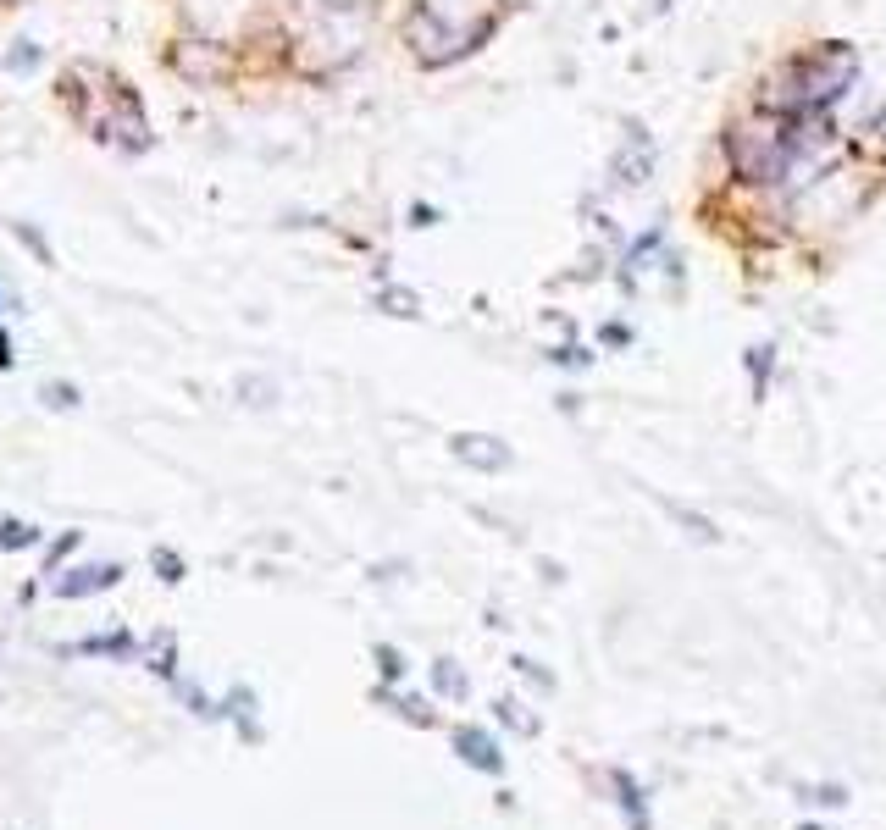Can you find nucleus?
I'll return each mask as SVG.
<instances>
[{
	"label": "nucleus",
	"instance_id": "a211bd4d",
	"mask_svg": "<svg viewBox=\"0 0 886 830\" xmlns=\"http://www.w3.org/2000/svg\"><path fill=\"white\" fill-rule=\"evenodd\" d=\"M0 366H12V344L6 338H0Z\"/></svg>",
	"mask_w": 886,
	"mask_h": 830
},
{
	"label": "nucleus",
	"instance_id": "f257e3e1",
	"mask_svg": "<svg viewBox=\"0 0 886 830\" xmlns=\"http://www.w3.org/2000/svg\"><path fill=\"white\" fill-rule=\"evenodd\" d=\"M726 150H731V166H737L743 178L770 183V178H781V166L792 161V133H787L781 117H748V122L731 128Z\"/></svg>",
	"mask_w": 886,
	"mask_h": 830
},
{
	"label": "nucleus",
	"instance_id": "0eeeda50",
	"mask_svg": "<svg viewBox=\"0 0 886 830\" xmlns=\"http://www.w3.org/2000/svg\"><path fill=\"white\" fill-rule=\"evenodd\" d=\"M432 687H438L443 698H455V703H460V698L471 692V681H466V670H460L455 659H438V664H432Z\"/></svg>",
	"mask_w": 886,
	"mask_h": 830
},
{
	"label": "nucleus",
	"instance_id": "423d86ee",
	"mask_svg": "<svg viewBox=\"0 0 886 830\" xmlns=\"http://www.w3.org/2000/svg\"><path fill=\"white\" fill-rule=\"evenodd\" d=\"M610 781H615V792H621V797H615V803H621L626 825H632V830H654V819H648V797H643V786H637V781H632V775H626V770H615Z\"/></svg>",
	"mask_w": 886,
	"mask_h": 830
},
{
	"label": "nucleus",
	"instance_id": "20e7f679",
	"mask_svg": "<svg viewBox=\"0 0 886 830\" xmlns=\"http://www.w3.org/2000/svg\"><path fill=\"white\" fill-rule=\"evenodd\" d=\"M455 753L471 764V770H482V775H504V753H499V742H493L482 725H460V731H455Z\"/></svg>",
	"mask_w": 886,
	"mask_h": 830
},
{
	"label": "nucleus",
	"instance_id": "ddd939ff",
	"mask_svg": "<svg viewBox=\"0 0 886 830\" xmlns=\"http://www.w3.org/2000/svg\"><path fill=\"white\" fill-rule=\"evenodd\" d=\"M515 670H521V676H527V681H538L543 692H554V676H549V670H543V664H532V659H515Z\"/></svg>",
	"mask_w": 886,
	"mask_h": 830
},
{
	"label": "nucleus",
	"instance_id": "4468645a",
	"mask_svg": "<svg viewBox=\"0 0 886 830\" xmlns=\"http://www.w3.org/2000/svg\"><path fill=\"white\" fill-rule=\"evenodd\" d=\"M388 316H416V294H383Z\"/></svg>",
	"mask_w": 886,
	"mask_h": 830
},
{
	"label": "nucleus",
	"instance_id": "6e6552de",
	"mask_svg": "<svg viewBox=\"0 0 886 830\" xmlns=\"http://www.w3.org/2000/svg\"><path fill=\"white\" fill-rule=\"evenodd\" d=\"M493 709H499V720L510 725L515 736H538V714H527V703H521V698H499Z\"/></svg>",
	"mask_w": 886,
	"mask_h": 830
},
{
	"label": "nucleus",
	"instance_id": "2eb2a0df",
	"mask_svg": "<svg viewBox=\"0 0 886 830\" xmlns=\"http://www.w3.org/2000/svg\"><path fill=\"white\" fill-rule=\"evenodd\" d=\"M50 404H56V410H72L78 399H72V388H67V382H56V388H50Z\"/></svg>",
	"mask_w": 886,
	"mask_h": 830
},
{
	"label": "nucleus",
	"instance_id": "7ed1b4c3",
	"mask_svg": "<svg viewBox=\"0 0 886 830\" xmlns=\"http://www.w3.org/2000/svg\"><path fill=\"white\" fill-rule=\"evenodd\" d=\"M488 6H493V0H421V12H427L432 23H443L449 34H460V39L477 34V28H482L477 17L488 12Z\"/></svg>",
	"mask_w": 886,
	"mask_h": 830
},
{
	"label": "nucleus",
	"instance_id": "9b49d317",
	"mask_svg": "<svg viewBox=\"0 0 886 830\" xmlns=\"http://www.w3.org/2000/svg\"><path fill=\"white\" fill-rule=\"evenodd\" d=\"M377 664H383V676H388V681H399V676H405V653H399V648H388V642L377 648Z\"/></svg>",
	"mask_w": 886,
	"mask_h": 830
},
{
	"label": "nucleus",
	"instance_id": "9d476101",
	"mask_svg": "<svg viewBox=\"0 0 886 830\" xmlns=\"http://www.w3.org/2000/svg\"><path fill=\"white\" fill-rule=\"evenodd\" d=\"M648 178V144L637 155H621V161H615V183H643Z\"/></svg>",
	"mask_w": 886,
	"mask_h": 830
},
{
	"label": "nucleus",
	"instance_id": "dca6fc26",
	"mask_svg": "<svg viewBox=\"0 0 886 830\" xmlns=\"http://www.w3.org/2000/svg\"><path fill=\"white\" fill-rule=\"evenodd\" d=\"M156 565H161V570H167V581H178V576H183V565H178V559H172V554H167V548H161V554H156Z\"/></svg>",
	"mask_w": 886,
	"mask_h": 830
},
{
	"label": "nucleus",
	"instance_id": "f8f14e48",
	"mask_svg": "<svg viewBox=\"0 0 886 830\" xmlns=\"http://www.w3.org/2000/svg\"><path fill=\"white\" fill-rule=\"evenodd\" d=\"M770 355H776V349H770V344H754V349H748V371H754L759 382L770 377Z\"/></svg>",
	"mask_w": 886,
	"mask_h": 830
},
{
	"label": "nucleus",
	"instance_id": "f03ea898",
	"mask_svg": "<svg viewBox=\"0 0 886 830\" xmlns=\"http://www.w3.org/2000/svg\"><path fill=\"white\" fill-rule=\"evenodd\" d=\"M853 50L848 45H826V50H815V56H803L798 67V106H826V100H837L842 89H848V78H853Z\"/></svg>",
	"mask_w": 886,
	"mask_h": 830
},
{
	"label": "nucleus",
	"instance_id": "6ab92c4d",
	"mask_svg": "<svg viewBox=\"0 0 886 830\" xmlns=\"http://www.w3.org/2000/svg\"><path fill=\"white\" fill-rule=\"evenodd\" d=\"M798 830H820V825H798Z\"/></svg>",
	"mask_w": 886,
	"mask_h": 830
},
{
	"label": "nucleus",
	"instance_id": "f3484780",
	"mask_svg": "<svg viewBox=\"0 0 886 830\" xmlns=\"http://www.w3.org/2000/svg\"><path fill=\"white\" fill-rule=\"evenodd\" d=\"M554 360H560V366H582V360H587V349H576V344H571V349H560Z\"/></svg>",
	"mask_w": 886,
	"mask_h": 830
},
{
	"label": "nucleus",
	"instance_id": "39448f33",
	"mask_svg": "<svg viewBox=\"0 0 886 830\" xmlns=\"http://www.w3.org/2000/svg\"><path fill=\"white\" fill-rule=\"evenodd\" d=\"M455 460L477 465V471H504V465H510V449H504L499 438H488V432H460V438H455Z\"/></svg>",
	"mask_w": 886,
	"mask_h": 830
},
{
	"label": "nucleus",
	"instance_id": "1a4fd4ad",
	"mask_svg": "<svg viewBox=\"0 0 886 830\" xmlns=\"http://www.w3.org/2000/svg\"><path fill=\"white\" fill-rule=\"evenodd\" d=\"M803 803H815V808H842V803H853L848 797V786H803Z\"/></svg>",
	"mask_w": 886,
	"mask_h": 830
}]
</instances>
